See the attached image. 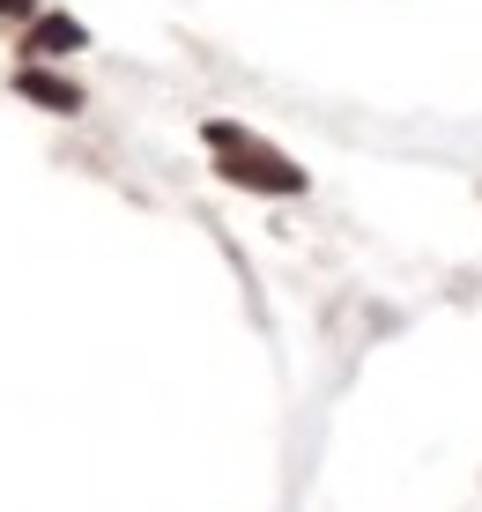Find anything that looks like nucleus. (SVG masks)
<instances>
[{
  "mask_svg": "<svg viewBox=\"0 0 482 512\" xmlns=\"http://www.w3.org/2000/svg\"><path fill=\"white\" fill-rule=\"evenodd\" d=\"M208 141H216V156H223V171L238 186H260V193H297L305 186V171L290 164V156H275V149H253L238 127H208Z\"/></svg>",
  "mask_w": 482,
  "mask_h": 512,
  "instance_id": "f257e3e1",
  "label": "nucleus"
},
{
  "mask_svg": "<svg viewBox=\"0 0 482 512\" xmlns=\"http://www.w3.org/2000/svg\"><path fill=\"white\" fill-rule=\"evenodd\" d=\"M15 90H23V97H38V104H52V112H82V90H75V82L38 75V67H23V75H15Z\"/></svg>",
  "mask_w": 482,
  "mask_h": 512,
  "instance_id": "f03ea898",
  "label": "nucleus"
},
{
  "mask_svg": "<svg viewBox=\"0 0 482 512\" xmlns=\"http://www.w3.org/2000/svg\"><path fill=\"white\" fill-rule=\"evenodd\" d=\"M67 45H82V30H75V23H60V15L30 30V52H67Z\"/></svg>",
  "mask_w": 482,
  "mask_h": 512,
  "instance_id": "7ed1b4c3",
  "label": "nucleus"
},
{
  "mask_svg": "<svg viewBox=\"0 0 482 512\" xmlns=\"http://www.w3.org/2000/svg\"><path fill=\"white\" fill-rule=\"evenodd\" d=\"M30 8H38V0H0V15H30Z\"/></svg>",
  "mask_w": 482,
  "mask_h": 512,
  "instance_id": "20e7f679",
  "label": "nucleus"
}]
</instances>
